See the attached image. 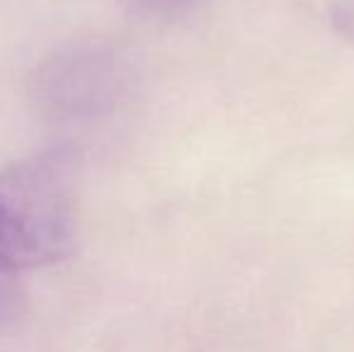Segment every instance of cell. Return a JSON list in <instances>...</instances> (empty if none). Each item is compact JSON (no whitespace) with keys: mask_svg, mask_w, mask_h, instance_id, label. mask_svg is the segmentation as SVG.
I'll list each match as a JSON object with an SVG mask.
<instances>
[{"mask_svg":"<svg viewBox=\"0 0 354 352\" xmlns=\"http://www.w3.org/2000/svg\"><path fill=\"white\" fill-rule=\"evenodd\" d=\"M75 246V198L58 155H29L0 167V275L24 280L56 266Z\"/></svg>","mask_w":354,"mask_h":352,"instance_id":"1","label":"cell"},{"mask_svg":"<svg viewBox=\"0 0 354 352\" xmlns=\"http://www.w3.org/2000/svg\"><path fill=\"white\" fill-rule=\"evenodd\" d=\"M27 311V285L24 280L0 275V333H8Z\"/></svg>","mask_w":354,"mask_h":352,"instance_id":"2","label":"cell"},{"mask_svg":"<svg viewBox=\"0 0 354 352\" xmlns=\"http://www.w3.org/2000/svg\"><path fill=\"white\" fill-rule=\"evenodd\" d=\"M136 3L152 12H178V10L188 8L193 0H136Z\"/></svg>","mask_w":354,"mask_h":352,"instance_id":"3","label":"cell"}]
</instances>
